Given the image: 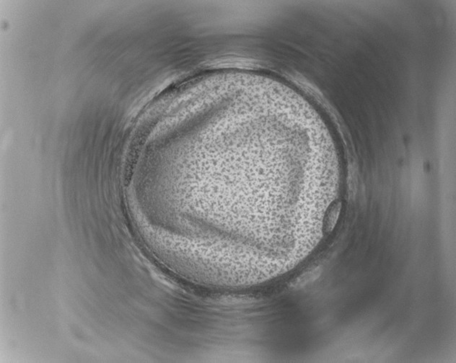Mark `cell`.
<instances>
[{"label":"cell","mask_w":456,"mask_h":363,"mask_svg":"<svg viewBox=\"0 0 456 363\" xmlns=\"http://www.w3.org/2000/svg\"><path fill=\"white\" fill-rule=\"evenodd\" d=\"M341 210H342V203L340 201L336 202L330 207L324 222V232L325 233H330L335 229L337 224V220L340 217Z\"/></svg>","instance_id":"1"},{"label":"cell","mask_w":456,"mask_h":363,"mask_svg":"<svg viewBox=\"0 0 456 363\" xmlns=\"http://www.w3.org/2000/svg\"><path fill=\"white\" fill-rule=\"evenodd\" d=\"M320 273H321V271L320 270V269H316L314 270H311L310 272L302 275L293 283V288H295V289H301V288L307 286L309 283L316 281L317 278H319Z\"/></svg>","instance_id":"2"}]
</instances>
